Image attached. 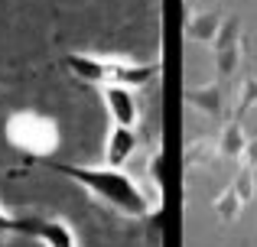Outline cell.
Wrapping results in <instances>:
<instances>
[{"mask_svg": "<svg viewBox=\"0 0 257 247\" xmlns=\"http://www.w3.org/2000/svg\"><path fill=\"white\" fill-rule=\"evenodd\" d=\"M23 234L46 247H78L75 228L65 218H23Z\"/></svg>", "mask_w": 257, "mask_h": 247, "instance_id": "4", "label": "cell"}, {"mask_svg": "<svg viewBox=\"0 0 257 247\" xmlns=\"http://www.w3.org/2000/svg\"><path fill=\"white\" fill-rule=\"evenodd\" d=\"M212 156H215V140H195V143L189 146V153H186V163L195 166L199 159H202V163H208Z\"/></svg>", "mask_w": 257, "mask_h": 247, "instance_id": "15", "label": "cell"}, {"mask_svg": "<svg viewBox=\"0 0 257 247\" xmlns=\"http://www.w3.org/2000/svg\"><path fill=\"white\" fill-rule=\"evenodd\" d=\"M228 46H241V20L238 17L221 20L218 33H215V39H212V49H228Z\"/></svg>", "mask_w": 257, "mask_h": 247, "instance_id": "12", "label": "cell"}, {"mask_svg": "<svg viewBox=\"0 0 257 247\" xmlns=\"http://www.w3.org/2000/svg\"><path fill=\"white\" fill-rule=\"evenodd\" d=\"M10 234H23V218H13L0 208V237H10Z\"/></svg>", "mask_w": 257, "mask_h": 247, "instance_id": "16", "label": "cell"}, {"mask_svg": "<svg viewBox=\"0 0 257 247\" xmlns=\"http://www.w3.org/2000/svg\"><path fill=\"white\" fill-rule=\"evenodd\" d=\"M101 91H104V108L114 124L134 127L140 121V104L131 85H101Z\"/></svg>", "mask_w": 257, "mask_h": 247, "instance_id": "5", "label": "cell"}, {"mask_svg": "<svg viewBox=\"0 0 257 247\" xmlns=\"http://www.w3.org/2000/svg\"><path fill=\"white\" fill-rule=\"evenodd\" d=\"M218 26H221V13L205 10V13H195V17H189L186 33H189V39H195V43H212L215 33H218Z\"/></svg>", "mask_w": 257, "mask_h": 247, "instance_id": "9", "label": "cell"}, {"mask_svg": "<svg viewBox=\"0 0 257 247\" xmlns=\"http://www.w3.org/2000/svg\"><path fill=\"white\" fill-rule=\"evenodd\" d=\"M134 150H137V133H134V127H124V124H114L111 137H107V166H124L127 159L134 156Z\"/></svg>", "mask_w": 257, "mask_h": 247, "instance_id": "7", "label": "cell"}, {"mask_svg": "<svg viewBox=\"0 0 257 247\" xmlns=\"http://www.w3.org/2000/svg\"><path fill=\"white\" fill-rule=\"evenodd\" d=\"M52 172L75 179L94 198L111 205L124 218H147L150 215V195L124 172V166H75V163H49Z\"/></svg>", "mask_w": 257, "mask_h": 247, "instance_id": "1", "label": "cell"}, {"mask_svg": "<svg viewBox=\"0 0 257 247\" xmlns=\"http://www.w3.org/2000/svg\"><path fill=\"white\" fill-rule=\"evenodd\" d=\"M186 104H192L195 111L215 117V121H225V88H221V78L212 85H202V88H189Z\"/></svg>", "mask_w": 257, "mask_h": 247, "instance_id": "6", "label": "cell"}, {"mask_svg": "<svg viewBox=\"0 0 257 247\" xmlns=\"http://www.w3.org/2000/svg\"><path fill=\"white\" fill-rule=\"evenodd\" d=\"M65 65L75 78H82L88 85H140L153 82L160 75V62L153 65H137L127 59H107V56H91V52H72L65 56Z\"/></svg>", "mask_w": 257, "mask_h": 247, "instance_id": "2", "label": "cell"}, {"mask_svg": "<svg viewBox=\"0 0 257 247\" xmlns=\"http://www.w3.org/2000/svg\"><path fill=\"white\" fill-rule=\"evenodd\" d=\"M238 163L257 172V137H254V140L247 137V143H244V150H241V159H238Z\"/></svg>", "mask_w": 257, "mask_h": 247, "instance_id": "17", "label": "cell"}, {"mask_svg": "<svg viewBox=\"0 0 257 247\" xmlns=\"http://www.w3.org/2000/svg\"><path fill=\"white\" fill-rule=\"evenodd\" d=\"M254 108H257V78L247 75L244 82H241V88H238V98H234V114H231V117L244 121V117L251 114Z\"/></svg>", "mask_w": 257, "mask_h": 247, "instance_id": "10", "label": "cell"}, {"mask_svg": "<svg viewBox=\"0 0 257 247\" xmlns=\"http://www.w3.org/2000/svg\"><path fill=\"white\" fill-rule=\"evenodd\" d=\"M150 172H153V179H157V192H163V150H157V153H153Z\"/></svg>", "mask_w": 257, "mask_h": 247, "instance_id": "18", "label": "cell"}, {"mask_svg": "<svg viewBox=\"0 0 257 247\" xmlns=\"http://www.w3.org/2000/svg\"><path fill=\"white\" fill-rule=\"evenodd\" d=\"M244 143H247L244 121H238V117H228V124H225V130H221V137L215 140V153L238 163V159H241V150H244Z\"/></svg>", "mask_w": 257, "mask_h": 247, "instance_id": "8", "label": "cell"}, {"mask_svg": "<svg viewBox=\"0 0 257 247\" xmlns=\"http://www.w3.org/2000/svg\"><path fill=\"white\" fill-rule=\"evenodd\" d=\"M241 208H244V202L238 198V192L228 185L225 192H221L218 198H215V215L221 218L225 224H231V221H238V215H241Z\"/></svg>", "mask_w": 257, "mask_h": 247, "instance_id": "11", "label": "cell"}, {"mask_svg": "<svg viewBox=\"0 0 257 247\" xmlns=\"http://www.w3.org/2000/svg\"><path fill=\"white\" fill-rule=\"evenodd\" d=\"M241 65V46H228V49H215V69L218 78H231Z\"/></svg>", "mask_w": 257, "mask_h": 247, "instance_id": "14", "label": "cell"}, {"mask_svg": "<svg viewBox=\"0 0 257 247\" xmlns=\"http://www.w3.org/2000/svg\"><path fill=\"white\" fill-rule=\"evenodd\" d=\"M7 140H10V146L30 153V156L46 159L59 150V127L46 114L20 111V114L7 117Z\"/></svg>", "mask_w": 257, "mask_h": 247, "instance_id": "3", "label": "cell"}, {"mask_svg": "<svg viewBox=\"0 0 257 247\" xmlns=\"http://www.w3.org/2000/svg\"><path fill=\"white\" fill-rule=\"evenodd\" d=\"M231 189L238 192V198L241 202H254V195H257V179H254V169H247V166H238V172H234V179H231Z\"/></svg>", "mask_w": 257, "mask_h": 247, "instance_id": "13", "label": "cell"}]
</instances>
